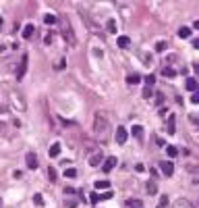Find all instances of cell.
Instances as JSON below:
<instances>
[{"mask_svg": "<svg viewBox=\"0 0 199 208\" xmlns=\"http://www.w3.org/2000/svg\"><path fill=\"white\" fill-rule=\"evenodd\" d=\"M143 98H145V100L152 98V87H145V89H143Z\"/></svg>", "mask_w": 199, "mask_h": 208, "instance_id": "836d02e7", "label": "cell"}, {"mask_svg": "<svg viewBox=\"0 0 199 208\" xmlns=\"http://www.w3.org/2000/svg\"><path fill=\"white\" fill-rule=\"evenodd\" d=\"M93 133H95L100 139H106L108 133H110V123H108V119H106L102 113H98V115L93 117Z\"/></svg>", "mask_w": 199, "mask_h": 208, "instance_id": "6da1fadb", "label": "cell"}, {"mask_svg": "<svg viewBox=\"0 0 199 208\" xmlns=\"http://www.w3.org/2000/svg\"><path fill=\"white\" fill-rule=\"evenodd\" d=\"M33 204H36V206H44V198H41V194H36V196H33Z\"/></svg>", "mask_w": 199, "mask_h": 208, "instance_id": "484cf974", "label": "cell"}, {"mask_svg": "<svg viewBox=\"0 0 199 208\" xmlns=\"http://www.w3.org/2000/svg\"><path fill=\"white\" fill-rule=\"evenodd\" d=\"M166 46H168L166 42H158V44H156V52H164V50H166Z\"/></svg>", "mask_w": 199, "mask_h": 208, "instance_id": "f546056e", "label": "cell"}, {"mask_svg": "<svg viewBox=\"0 0 199 208\" xmlns=\"http://www.w3.org/2000/svg\"><path fill=\"white\" fill-rule=\"evenodd\" d=\"M174 121H176V117H174V115H168V121H166V131H168V135H174V133H176Z\"/></svg>", "mask_w": 199, "mask_h": 208, "instance_id": "9c48e42d", "label": "cell"}, {"mask_svg": "<svg viewBox=\"0 0 199 208\" xmlns=\"http://www.w3.org/2000/svg\"><path fill=\"white\" fill-rule=\"evenodd\" d=\"M102 163H104V154H102L100 150H98V152H93V154L89 156V165H91V166H100Z\"/></svg>", "mask_w": 199, "mask_h": 208, "instance_id": "8992f818", "label": "cell"}, {"mask_svg": "<svg viewBox=\"0 0 199 208\" xmlns=\"http://www.w3.org/2000/svg\"><path fill=\"white\" fill-rule=\"evenodd\" d=\"M77 189H73V187H64V194H75Z\"/></svg>", "mask_w": 199, "mask_h": 208, "instance_id": "ab89813d", "label": "cell"}, {"mask_svg": "<svg viewBox=\"0 0 199 208\" xmlns=\"http://www.w3.org/2000/svg\"><path fill=\"white\" fill-rule=\"evenodd\" d=\"M133 135L137 139H143V127L141 125H133Z\"/></svg>", "mask_w": 199, "mask_h": 208, "instance_id": "e0dca14e", "label": "cell"}, {"mask_svg": "<svg viewBox=\"0 0 199 208\" xmlns=\"http://www.w3.org/2000/svg\"><path fill=\"white\" fill-rule=\"evenodd\" d=\"M27 63H29V56L23 54V56H21V63H19V69H17V81H21V79L25 77V73H27Z\"/></svg>", "mask_w": 199, "mask_h": 208, "instance_id": "3957f363", "label": "cell"}, {"mask_svg": "<svg viewBox=\"0 0 199 208\" xmlns=\"http://www.w3.org/2000/svg\"><path fill=\"white\" fill-rule=\"evenodd\" d=\"M129 208H143V204L139 200H129Z\"/></svg>", "mask_w": 199, "mask_h": 208, "instance_id": "f1b7e54d", "label": "cell"}, {"mask_svg": "<svg viewBox=\"0 0 199 208\" xmlns=\"http://www.w3.org/2000/svg\"><path fill=\"white\" fill-rule=\"evenodd\" d=\"M145 189H147V194H149V196H156V192H158V185H156L154 181H147Z\"/></svg>", "mask_w": 199, "mask_h": 208, "instance_id": "ac0fdd59", "label": "cell"}, {"mask_svg": "<svg viewBox=\"0 0 199 208\" xmlns=\"http://www.w3.org/2000/svg\"><path fill=\"white\" fill-rule=\"evenodd\" d=\"M52 40H54V36H52V34H48V36H46V38H44V42H46V44H48V46H50V44H52Z\"/></svg>", "mask_w": 199, "mask_h": 208, "instance_id": "d590c367", "label": "cell"}, {"mask_svg": "<svg viewBox=\"0 0 199 208\" xmlns=\"http://www.w3.org/2000/svg\"><path fill=\"white\" fill-rule=\"evenodd\" d=\"M172 208H195V206H193L187 198H178V200L174 202V206H172Z\"/></svg>", "mask_w": 199, "mask_h": 208, "instance_id": "30bf717a", "label": "cell"}, {"mask_svg": "<svg viewBox=\"0 0 199 208\" xmlns=\"http://www.w3.org/2000/svg\"><path fill=\"white\" fill-rule=\"evenodd\" d=\"M127 137H129V133H127V129L124 127H116V144H127Z\"/></svg>", "mask_w": 199, "mask_h": 208, "instance_id": "ba28073f", "label": "cell"}, {"mask_svg": "<svg viewBox=\"0 0 199 208\" xmlns=\"http://www.w3.org/2000/svg\"><path fill=\"white\" fill-rule=\"evenodd\" d=\"M191 31H193L191 27H185V25H183V27L178 29V38H183V40H187V38H191Z\"/></svg>", "mask_w": 199, "mask_h": 208, "instance_id": "9a60e30c", "label": "cell"}, {"mask_svg": "<svg viewBox=\"0 0 199 208\" xmlns=\"http://www.w3.org/2000/svg\"><path fill=\"white\" fill-rule=\"evenodd\" d=\"M106 29H108L110 34H116V21H114V19H108V21H106Z\"/></svg>", "mask_w": 199, "mask_h": 208, "instance_id": "d6986e66", "label": "cell"}, {"mask_svg": "<svg viewBox=\"0 0 199 208\" xmlns=\"http://www.w3.org/2000/svg\"><path fill=\"white\" fill-rule=\"evenodd\" d=\"M33 29H36V27H33V23H27V25L23 27V38H25V40H29V38L33 36Z\"/></svg>", "mask_w": 199, "mask_h": 208, "instance_id": "7c38bea8", "label": "cell"}, {"mask_svg": "<svg viewBox=\"0 0 199 208\" xmlns=\"http://www.w3.org/2000/svg\"><path fill=\"white\" fill-rule=\"evenodd\" d=\"M0 204H2V198H0Z\"/></svg>", "mask_w": 199, "mask_h": 208, "instance_id": "b9f144b4", "label": "cell"}, {"mask_svg": "<svg viewBox=\"0 0 199 208\" xmlns=\"http://www.w3.org/2000/svg\"><path fill=\"white\" fill-rule=\"evenodd\" d=\"M191 102H193V104H197V102H199V94H197V92H193V96H191Z\"/></svg>", "mask_w": 199, "mask_h": 208, "instance_id": "8d00e7d4", "label": "cell"}, {"mask_svg": "<svg viewBox=\"0 0 199 208\" xmlns=\"http://www.w3.org/2000/svg\"><path fill=\"white\" fill-rule=\"evenodd\" d=\"M48 179H50V181H52V183H54V181H56V168H52V166H50V168H48Z\"/></svg>", "mask_w": 199, "mask_h": 208, "instance_id": "4316f807", "label": "cell"}, {"mask_svg": "<svg viewBox=\"0 0 199 208\" xmlns=\"http://www.w3.org/2000/svg\"><path fill=\"white\" fill-rule=\"evenodd\" d=\"M164 206H168V196H162V198H160V206L158 208H164Z\"/></svg>", "mask_w": 199, "mask_h": 208, "instance_id": "d6a6232c", "label": "cell"}, {"mask_svg": "<svg viewBox=\"0 0 199 208\" xmlns=\"http://www.w3.org/2000/svg\"><path fill=\"white\" fill-rule=\"evenodd\" d=\"M58 154H60V144H54V146L50 148V156H52V158H56Z\"/></svg>", "mask_w": 199, "mask_h": 208, "instance_id": "603a6c76", "label": "cell"}, {"mask_svg": "<svg viewBox=\"0 0 199 208\" xmlns=\"http://www.w3.org/2000/svg\"><path fill=\"white\" fill-rule=\"evenodd\" d=\"M185 87H187L189 92H195V89H197V79H193V77H189V79L185 81Z\"/></svg>", "mask_w": 199, "mask_h": 208, "instance_id": "2e32d148", "label": "cell"}, {"mask_svg": "<svg viewBox=\"0 0 199 208\" xmlns=\"http://www.w3.org/2000/svg\"><path fill=\"white\" fill-rule=\"evenodd\" d=\"M112 196H114V194H112V192H110V189H106V192H104V194H100V200H110V198H112Z\"/></svg>", "mask_w": 199, "mask_h": 208, "instance_id": "83f0119b", "label": "cell"}, {"mask_svg": "<svg viewBox=\"0 0 199 208\" xmlns=\"http://www.w3.org/2000/svg\"><path fill=\"white\" fill-rule=\"evenodd\" d=\"M166 154L170 158H174V156H178V148L176 146H166Z\"/></svg>", "mask_w": 199, "mask_h": 208, "instance_id": "ffe728a7", "label": "cell"}, {"mask_svg": "<svg viewBox=\"0 0 199 208\" xmlns=\"http://www.w3.org/2000/svg\"><path fill=\"white\" fill-rule=\"evenodd\" d=\"M95 189H110V183L104 179V181H95Z\"/></svg>", "mask_w": 199, "mask_h": 208, "instance_id": "cb8c5ba5", "label": "cell"}, {"mask_svg": "<svg viewBox=\"0 0 199 208\" xmlns=\"http://www.w3.org/2000/svg\"><path fill=\"white\" fill-rule=\"evenodd\" d=\"M25 165H27V168L36 171V168H38V156H36L33 152H27V154H25Z\"/></svg>", "mask_w": 199, "mask_h": 208, "instance_id": "5b68a950", "label": "cell"}, {"mask_svg": "<svg viewBox=\"0 0 199 208\" xmlns=\"http://www.w3.org/2000/svg\"><path fill=\"white\" fill-rule=\"evenodd\" d=\"M162 75H164V77H174L176 71H174L172 67H164V69H162Z\"/></svg>", "mask_w": 199, "mask_h": 208, "instance_id": "44dd1931", "label": "cell"}, {"mask_svg": "<svg viewBox=\"0 0 199 208\" xmlns=\"http://www.w3.org/2000/svg\"><path fill=\"white\" fill-rule=\"evenodd\" d=\"M139 56H141V63H143L145 67H152V65H154V58H152V54H147V52H141Z\"/></svg>", "mask_w": 199, "mask_h": 208, "instance_id": "4fadbf2b", "label": "cell"}, {"mask_svg": "<svg viewBox=\"0 0 199 208\" xmlns=\"http://www.w3.org/2000/svg\"><path fill=\"white\" fill-rule=\"evenodd\" d=\"M145 83H147V87H152V85L156 83V77H154V75H147V77H145Z\"/></svg>", "mask_w": 199, "mask_h": 208, "instance_id": "4dcf8cb0", "label": "cell"}, {"mask_svg": "<svg viewBox=\"0 0 199 208\" xmlns=\"http://www.w3.org/2000/svg\"><path fill=\"white\" fill-rule=\"evenodd\" d=\"M60 34H62V38H64V42H67V46H71V48H75V46H77V36H75V31H73V27H71V23H69V21L62 25Z\"/></svg>", "mask_w": 199, "mask_h": 208, "instance_id": "7a4b0ae2", "label": "cell"}, {"mask_svg": "<svg viewBox=\"0 0 199 208\" xmlns=\"http://www.w3.org/2000/svg\"><path fill=\"white\" fill-rule=\"evenodd\" d=\"M89 196H91V198H89V200H91V204H98V202H100V196H98L95 192H93V194H89Z\"/></svg>", "mask_w": 199, "mask_h": 208, "instance_id": "e575fe53", "label": "cell"}, {"mask_svg": "<svg viewBox=\"0 0 199 208\" xmlns=\"http://www.w3.org/2000/svg\"><path fill=\"white\" fill-rule=\"evenodd\" d=\"M77 204H79V202H77V200H73V198H69V200H67V208H77Z\"/></svg>", "mask_w": 199, "mask_h": 208, "instance_id": "1f68e13d", "label": "cell"}, {"mask_svg": "<svg viewBox=\"0 0 199 208\" xmlns=\"http://www.w3.org/2000/svg\"><path fill=\"white\" fill-rule=\"evenodd\" d=\"M2 25H4V21H2V17H0V27H2Z\"/></svg>", "mask_w": 199, "mask_h": 208, "instance_id": "60d3db41", "label": "cell"}, {"mask_svg": "<svg viewBox=\"0 0 199 208\" xmlns=\"http://www.w3.org/2000/svg\"><path fill=\"white\" fill-rule=\"evenodd\" d=\"M13 177H15V179H21V177H23V173H21V171H15V173H13Z\"/></svg>", "mask_w": 199, "mask_h": 208, "instance_id": "74e56055", "label": "cell"}, {"mask_svg": "<svg viewBox=\"0 0 199 208\" xmlns=\"http://www.w3.org/2000/svg\"><path fill=\"white\" fill-rule=\"evenodd\" d=\"M56 21H58L56 15H46V17H44V23H46V25H54Z\"/></svg>", "mask_w": 199, "mask_h": 208, "instance_id": "7402d4cb", "label": "cell"}, {"mask_svg": "<svg viewBox=\"0 0 199 208\" xmlns=\"http://www.w3.org/2000/svg\"><path fill=\"white\" fill-rule=\"evenodd\" d=\"M139 81H141V75H139V73H131V75L127 77V83H129V85H137Z\"/></svg>", "mask_w": 199, "mask_h": 208, "instance_id": "5bb4252c", "label": "cell"}, {"mask_svg": "<svg viewBox=\"0 0 199 208\" xmlns=\"http://www.w3.org/2000/svg\"><path fill=\"white\" fill-rule=\"evenodd\" d=\"M160 168H162V173H164L166 177H172V173H174V165H172L170 160H164V163H160Z\"/></svg>", "mask_w": 199, "mask_h": 208, "instance_id": "52a82bcc", "label": "cell"}, {"mask_svg": "<svg viewBox=\"0 0 199 208\" xmlns=\"http://www.w3.org/2000/svg\"><path fill=\"white\" fill-rule=\"evenodd\" d=\"M116 44H118V48H129V46H131V38H129V36H118Z\"/></svg>", "mask_w": 199, "mask_h": 208, "instance_id": "8fae6325", "label": "cell"}, {"mask_svg": "<svg viewBox=\"0 0 199 208\" xmlns=\"http://www.w3.org/2000/svg\"><path fill=\"white\" fill-rule=\"evenodd\" d=\"M116 163H118V160H116V156H108V158H104V163H102V171H104V173H110V171L116 166Z\"/></svg>", "mask_w": 199, "mask_h": 208, "instance_id": "277c9868", "label": "cell"}, {"mask_svg": "<svg viewBox=\"0 0 199 208\" xmlns=\"http://www.w3.org/2000/svg\"><path fill=\"white\" fill-rule=\"evenodd\" d=\"M156 96H158V98H156V104H162V102H164V98H162V94H156Z\"/></svg>", "mask_w": 199, "mask_h": 208, "instance_id": "f35d334b", "label": "cell"}, {"mask_svg": "<svg viewBox=\"0 0 199 208\" xmlns=\"http://www.w3.org/2000/svg\"><path fill=\"white\" fill-rule=\"evenodd\" d=\"M64 177H69V179H73V177H77V171H75L73 166H69V168H64Z\"/></svg>", "mask_w": 199, "mask_h": 208, "instance_id": "d4e9b609", "label": "cell"}]
</instances>
